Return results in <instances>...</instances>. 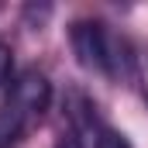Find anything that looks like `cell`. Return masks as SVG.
Listing matches in <instances>:
<instances>
[{"mask_svg":"<svg viewBox=\"0 0 148 148\" xmlns=\"http://www.w3.org/2000/svg\"><path fill=\"white\" fill-rule=\"evenodd\" d=\"M7 103L17 107L28 121H38L41 114L48 110V103H52V83H48V76L38 73V69L21 73V79L14 83V90L7 97Z\"/></svg>","mask_w":148,"mask_h":148,"instance_id":"6da1fadb","label":"cell"},{"mask_svg":"<svg viewBox=\"0 0 148 148\" xmlns=\"http://www.w3.org/2000/svg\"><path fill=\"white\" fill-rule=\"evenodd\" d=\"M28 124H31V121L17 110V107L3 103V107H0V148H10L17 138H21V131H24Z\"/></svg>","mask_w":148,"mask_h":148,"instance_id":"7a4b0ae2","label":"cell"},{"mask_svg":"<svg viewBox=\"0 0 148 148\" xmlns=\"http://www.w3.org/2000/svg\"><path fill=\"white\" fill-rule=\"evenodd\" d=\"M97 148H131L127 138L114 127H97Z\"/></svg>","mask_w":148,"mask_h":148,"instance_id":"3957f363","label":"cell"},{"mask_svg":"<svg viewBox=\"0 0 148 148\" xmlns=\"http://www.w3.org/2000/svg\"><path fill=\"white\" fill-rule=\"evenodd\" d=\"M10 66H14V55H10V48L0 41V86L7 83V76H10Z\"/></svg>","mask_w":148,"mask_h":148,"instance_id":"277c9868","label":"cell"},{"mask_svg":"<svg viewBox=\"0 0 148 148\" xmlns=\"http://www.w3.org/2000/svg\"><path fill=\"white\" fill-rule=\"evenodd\" d=\"M55 148H83V145H79V138H76V134H62V138L55 141Z\"/></svg>","mask_w":148,"mask_h":148,"instance_id":"5b68a950","label":"cell"}]
</instances>
